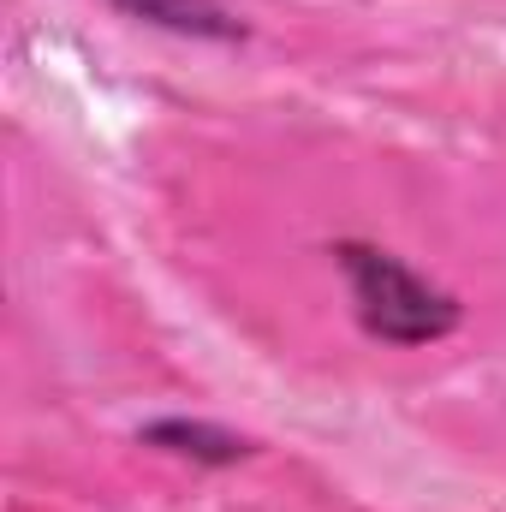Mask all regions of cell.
I'll return each mask as SVG.
<instances>
[{"mask_svg":"<svg viewBox=\"0 0 506 512\" xmlns=\"http://www.w3.org/2000/svg\"><path fill=\"white\" fill-rule=\"evenodd\" d=\"M126 18H143L155 30H173V36H203V42H239L245 24L215 6V0H114Z\"/></svg>","mask_w":506,"mask_h":512,"instance_id":"3957f363","label":"cell"},{"mask_svg":"<svg viewBox=\"0 0 506 512\" xmlns=\"http://www.w3.org/2000/svg\"><path fill=\"white\" fill-rule=\"evenodd\" d=\"M143 447H161V453H179V459H197V465H239L251 453L245 435H227L215 423H191V417H155L137 429Z\"/></svg>","mask_w":506,"mask_h":512,"instance_id":"7a4b0ae2","label":"cell"},{"mask_svg":"<svg viewBox=\"0 0 506 512\" xmlns=\"http://www.w3.org/2000/svg\"><path fill=\"white\" fill-rule=\"evenodd\" d=\"M346 280H352V298H358V322L376 334V340H393V346H429V340H447L459 328V298L429 286L423 274H411L405 262L381 245H334Z\"/></svg>","mask_w":506,"mask_h":512,"instance_id":"6da1fadb","label":"cell"}]
</instances>
